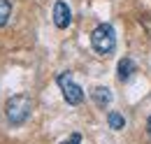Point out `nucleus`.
<instances>
[{"instance_id":"obj_10","label":"nucleus","mask_w":151,"mask_h":144,"mask_svg":"<svg viewBox=\"0 0 151 144\" xmlns=\"http://www.w3.org/2000/svg\"><path fill=\"white\" fill-rule=\"evenodd\" d=\"M147 132H149V137H151V116H149V121H147Z\"/></svg>"},{"instance_id":"obj_4","label":"nucleus","mask_w":151,"mask_h":144,"mask_svg":"<svg viewBox=\"0 0 151 144\" xmlns=\"http://www.w3.org/2000/svg\"><path fill=\"white\" fill-rule=\"evenodd\" d=\"M70 21H72V12H70L68 2L58 0L56 5H54V23H56V28H68Z\"/></svg>"},{"instance_id":"obj_9","label":"nucleus","mask_w":151,"mask_h":144,"mask_svg":"<svg viewBox=\"0 0 151 144\" xmlns=\"http://www.w3.org/2000/svg\"><path fill=\"white\" fill-rule=\"evenodd\" d=\"M60 144H81V135H70V137H68V140H63V142Z\"/></svg>"},{"instance_id":"obj_5","label":"nucleus","mask_w":151,"mask_h":144,"mask_svg":"<svg viewBox=\"0 0 151 144\" xmlns=\"http://www.w3.org/2000/svg\"><path fill=\"white\" fill-rule=\"evenodd\" d=\"M91 98H93V102L98 107H107L109 102H112V91L105 89V86H95L91 91Z\"/></svg>"},{"instance_id":"obj_2","label":"nucleus","mask_w":151,"mask_h":144,"mask_svg":"<svg viewBox=\"0 0 151 144\" xmlns=\"http://www.w3.org/2000/svg\"><path fill=\"white\" fill-rule=\"evenodd\" d=\"M91 47H93L95 54L100 56H109L116 47V33L109 23H100L95 26L93 33H91Z\"/></svg>"},{"instance_id":"obj_7","label":"nucleus","mask_w":151,"mask_h":144,"mask_svg":"<svg viewBox=\"0 0 151 144\" xmlns=\"http://www.w3.org/2000/svg\"><path fill=\"white\" fill-rule=\"evenodd\" d=\"M107 123H109L112 130H121V128L126 126V119H123L119 112H109V114H107Z\"/></svg>"},{"instance_id":"obj_1","label":"nucleus","mask_w":151,"mask_h":144,"mask_svg":"<svg viewBox=\"0 0 151 144\" xmlns=\"http://www.w3.org/2000/svg\"><path fill=\"white\" fill-rule=\"evenodd\" d=\"M30 109H33V102H30V98L28 95H12L7 102H5V116H7V121L12 123V126H21V123H26V119L30 116Z\"/></svg>"},{"instance_id":"obj_6","label":"nucleus","mask_w":151,"mask_h":144,"mask_svg":"<svg viewBox=\"0 0 151 144\" xmlns=\"http://www.w3.org/2000/svg\"><path fill=\"white\" fill-rule=\"evenodd\" d=\"M116 70H119V74H116L119 81H128V79L132 77V72H135V63H132V58H121Z\"/></svg>"},{"instance_id":"obj_8","label":"nucleus","mask_w":151,"mask_h":144,"mask_svg":"<svg viewBox=\"0 0 151 144\" xmlns=\"http://www.w3.org/2000/svg\"><path fill=\"white\" fill-rule=\"evenodd\" d=\"M9 14H12V5H9V0H0V28L9 21Z\"/></svg>"},{"instance_id":"obj_3","label":"nucleus","mask_w":151,"mask_h":144,"mask_svg":"<svg viewBox=\"0 0 151 144\" xmlns=\"http://www.w3.org/2000/svg\"><path fill=\"white\" fill-rule=\"evenodd\" d=\"M56 81H58V86H60V91H63V98H65V102H68V105H79V102L84 100V91H81V86L72 79V74H70V72L58 74Z\"/></svg>"}]
</instances>
